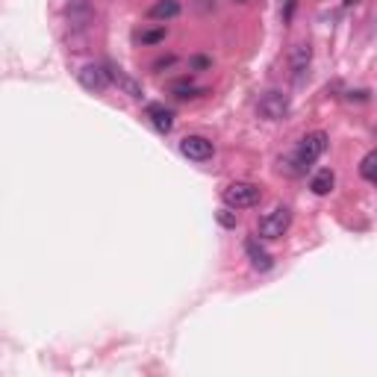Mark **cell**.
I'll use <instances>...</instances> for the list:
<instances>
[{"label":"cell","mask_w":377,"mask_h":377,"mask_svg":"<svg viewBox=\"0 0 377 377\" xmlns=\"http://www.w3.org/2000/svg\"><path fill=\"white\" fill-rule=\"evenodd\" d=\"M221 197H224V204L230 209H248V206H257L262 201V188L253 183H230L224 192H221Z\"/></svg>","instance_id":"6da1fadb"},{"label":"cell","mask_w":377,"mask_h":377,"mask_svg":"<svg viewBox=\"0 0 377 377\" xmlns=\"http://www.w3.org/2000/svg\"><path fill=\"white\" fill-rule=\"evenodd\" d=\"M292 224V213L286 206H274L271 213H265L260 218V224H257V233H260V239H280L286 230H289Z\"/></svg>","instance_id":"7a4b0ae2"},{"label":"cell","mask_w":377,"mask_h":377,"mask_svg":"<svg viewBox=\"0 0 377 377\" xmlns=\"http://www.w3.org/2000/svg\"><path fill=\"white\" fill-rule=\"evenodd\" d=\"M257 113L265 121H283L286 115H289V95H283V92H277V88H271V92H265L260 101H257Z\"/></svg>","instance_id":"3957f363"},{"label":"cell","mask_w":377,"mask_h":377,"mask_svg":"<svg viewBox=\"0 0 377 377\" xmlns=\"http://www.w3.org/2000/svg\"><path fill=\"white\" fill-rule=\"evenodd\" d=\"M327 142H330V139H327V133H325V130L307 133V136L301 139V145H298L295 160H298V162H301L304 168H307V165H313V162L321 157V153L327 151Z\"/></svg>","instance_id":"277c9868"},{"label":"cell","mask_w":377,"mask_h":377,"mask_svg":"<svg viewBox=\"0 0 377 377\" xmlns=\"http://www.w3.org/2000/svg\"><path fill=\"white\" fill-rule=\"evenodd\" d=\"M77 80H80L86 92H95V95H101L109 88V74L104 65H83V68L77 71Z\"/></svg>","instance_id":"5b68a950"},{"label":"cell","mask_w":377,"mask_h":377,"mask_svg":"<svg viewBox=\"0 0 377 377\" xmlns=\"http://www.w3.org/2000/svg\"><path fill=\"white\" fill-rule=\"evenodd\" d=\"M180 153L192 162H206V160H213L215 148H213V142L204 139V136H186L180 142Z\"/></svg>","instance_id":"8992f818"},{"label":"cell","mask_w":377,"mask_h":377,"mask_svg":"<svg viewBox=\"0 0 377 377\" xmlns=\"http://www.w3.org/2000/svg\"><path fill=\"white\" fill-rule=\"evenodd\" d=\"M309 59H313V48L304 41H298L295 48L289 50V65H292V77H295V83H304V74L309 68Z\"/></svg>","instance_id":"52a82bcc"},{"label":"cell","mask_w":377,"mask_h":377,"mask_svg":"<svg viewBox=\"0 0 377 377\" xmlns=\"http://www.w3.org/2000/svg\"><path fill=\"white\" fill-rule=\"evenodd\" d=\"M245 253H248V260H251V265H253L257 271H271V265H274L271 253L265 251V248H260L257 239H248V242H245Z\"/></svg>","instance_id":"ba28073f"},{"label":"cell","mask_w":377,"mask_h":377,"mask_svg":"<svg viewBox=\"0 0 377 377\" xmlns=\"http://www.w3.org/2000/svg\"><path fill=\"white\" fill-rule=\"evenodd\" d=\"M104 68H106V74H109V83H118V86L124 88V92H127L130 97H142V86H139L136 80H133V77H127V74L121 71V68H115L113 62H106Z\"/></svg>","instance_id":"9c48e42d"},{"label":"cell","mask_w":377,"mask_h":377,"mask_svg":"<svg viewBox=\"0 0 377 377\" xmlns=\"http://www.w3.org/2000/svg\"><path fill=\"white\" fill-rule=\"evenodd\" d=\"M145 115L151 118V124L157 127L160 133H171V127H174V115H171V109H165L162 104H148Z\"/></svg>","instance_id":"30bf717a"},{"label":"cell","mask_w":377,"mask_h":377,"mask_svg":"<svg viewBox=\"0 0 377 377\" xmlns=\"http://www.w3.org/2000/svg\"><path fill=\"white\" fill-rule=\"evenodd\" d=\"M153 21H171L180 15V3L177 0H157V3L151 6V12H148Z\"/></svg>","instance_id":"8fae6325"},{"label":"cell","mask_w":377,"mask_h":377,"mask_svg":"<svg viewBox=\"0 0 377 377\" xmlns=\"http://www.w3.org/2000/svg\"><path fill=\"white\" fill-rule=\"evenodd\" d=\"M334 183H336V174L330 171V168H321V171H316L313 180H309V188H313L316 195H330Z\"/></svg>","instance_id":"7c38bea8"},{"label":"cell","mask_w":377,"mask_h":377,"mask_svg":"<svg viewBox=\"0 0 377 377\" xmlns=\"http://www.w3.org/2000/svg\"><path fill=\"white\" fill-rule=\"evenodd\" d=\"M360 174H362L365 183H374V180H377V153H374V151H369V153L362 157V162H360Z\"/></svg>","instance_id":"4fadbf2b"},{"label":"cell","mask_w":377,"mask_h":377,"mask_svg":"<svg viewBox=\"0 0 377 377\" xmlns=\"http://www.w3.org/2000/svg\"><path fill=\"white\" fill-rule=\"evenodd\" d=\"M165 39V30L160 27V30H142L139 32V41L142 44H157V41H162Z\"/></svg>","instance_id":"5bb4252c"},{"label":"cell","mask_w":377,"mask_h":377,"mask_svg":"<svg viewBox=\"0 0 377 377\" xmlns=\"http://www.w3.org/2000/svg\"><path fill=\"white\" fill-rule=\"evenodd\" d=\"M215 218H218V224H221V227H227V230H233V227H236V221H239L236 213H233L230 206H227V209H218V215H215Z\"/></svg>","instance_id":"9a60e30c"},{"label":"cell","mask_w":377,"mask_h":377,"mask_svg":"<svg viewBox=\"0 0 377 377\" xmlns=\"http://www.w3.org/2000/svg\"><path fill=\"white\" fill-rule=\"evenodd\" d=\"M174 95H177V97H195V95H201V88L186 86V83H177V86H174Z\"/></svg>","instance_id":"2e32d148"},{"label":"cell","mask_w":377,"mask_h":377,"mask_svg":"<svg viewBox=\"0 0 377 377\" xmlns=\"http://www.w3.org/2000/svg\"><path fill=\"white\" fill-rule=\"evenodd\" d=\"M280 12H283V21H292V12H295V0H283Z\"/></svg>","instance_id":"e0dca14e"},{"label":"cell","mask_w":377,"mask_h":377,"mask_svg":"<svg viewBox=\"0 0 377 377\" xmlns=\"http://www.w3.org/2000/svg\"><path fill=\"white\" fill-rule=\"evenodd\" d=\"M192 68H209V59H204V57H195V59H192Z\"/></svg>","instance_id":"ac0fdd59"},{"label":"cell","mask_w":377,"mask_h":377,"mask_svg":"<svg viewBox=\"0 0 377 377\" xmlns=\"http://www.w3.org/2000/svg\"><path fill=\"white\" fill-rule=\"evenodd\" d=\"M174 62V57H165V59H160L157 65H153V68H165V65H171Z\"/></svg>","instance_id":"d6986e66"},{"label":"cell","mask_w":377,"mask_h":377,"mask_svg":"<svg viewBox=\"0 0 377 377\" xmlns=\"http://www.w3.org/2000/svg\"><path fill=\"white\" fill-rule=\"evenodd\" d=\"M345 3H348V6H357V3H360V0H345Z\"/></svg>","instance_id":"ffe728a7"}]
</instances>
